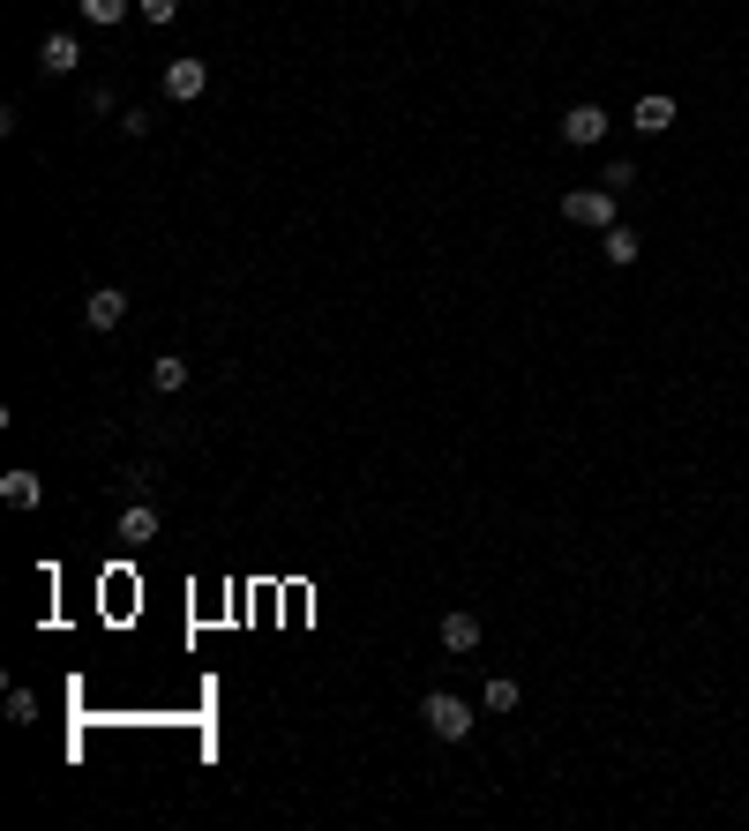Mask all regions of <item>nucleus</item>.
<instances>
[{
  "label": "nucleus",
  "instance_id": "nucleus-16",
  "mask_svg": "<svg viewBox=\"0 0 749 831\" xmlns=\"http://www.w3.org/2000/svg\"><path fill=\"white\" fill-rule=\"evenodd\" d=\"M135 8H143L150 23H172V15H180V0H135Z\"/></svg>",
  "mask_w": 749,
  "mask_h": 831
},
{
  "label": "nucleus",
  "instance_id": "nucleus-11",
  "mask_svg": "<svg viewBox=\"0 0 749 831\" xmlns=\"http://www.w3.org/2000/svg\"><path fill=\"white\" fill-rule=\"evenodd\" d=\"M600 248H607V262H637V233H629V225H607V240H600Z\"/></svg>",
  "mask_w": 749,
  "mask_h": 831
},
{
  "label": "nucleus",
  "instance_id": "nucleus-5",
  "mask_svg": "<svg viewBox=\"0 0 749 831\" xmlns=\"http://www.w3.org/2000/svg\"><path fill=\"white\" fill-rule=\"evenodd\" d=\"M600 135H607V113L600 105H570L562 113V143H600Z\"/></svg>",
  "mask_w": 749,
  "mask_h": 831
},
{
  "label": "nucleus",
  "instance_id": "nucleus-6",
  "mask_svg": "<svg viewBox=\"0 0 749 831\" xmlns=\"http://www.w3.org/2000/svg\"><path fill=\"white\" fill-rule=\"evenodd\" d=\"M38 60H45V76H68V68L83 60V45L68 38V31H53V38H45V53H38Z\"/></svg>",
  "mask_w": 749,
  "mask_h": 831
},
{
  "label": "nucleus",
  "instance_id": "nucleus-10",
  "mask_svg": "<svg viewBox=\"0 0 749 831\" xmlns=\"http://www.w3.org/2000/svg\"><path fill=\"white\" fill-rule=\"evenodd\" d=\"M0 495L15 502V509H31V502H38L45 487H38V472H8V480H0Z\"/></svg>",
  "mask_w": 749,
  "mask_h": 831
},
{
  "label": "nucleus",
  "instance_id": "nucleus-3",
  "mask_svg": "<svg viewBox=\"0 0 749 831\" xmlns=\"http://www.w3.org/2000/svg\"><path fill=\"white\" fill-rule=\"evenodd\" d=\"M121 315H127V292H113V285H98L83 300V323H90V330H121Z\"/></svg>",
  "mask_w": 749,
  "mask_h": 831
},
{
  "label": "nucleus",
  "instance_id": "nucleus-9",
  "mask_svg": "<svg viewBox=\"0 0 749 831\" xmlns=\"http://www.w3.org/2000/svg\"><path fill=\"white\" fill-rule=\"evenodd\" d=\"M121 540H158V509H121Z\"/></svg>",
  "mask_w": 749,
  "mask_h": 831
},
{
  "label": "nucleus",
  "instance_id": "nucleus-8",
  "mask_svg": "<svg viewBox=\"0 0 749 831\" xmlns=\"http://www.w3.org/2000/svg\"><path fill=\"white\" fill-rule=\"evenodd\" d=\"M443 644H450V652H472V644H480V615H443Z\"/></svg>",
  "mask_w": 749,
  "mask_h": 831
},
{
  "label": "nucleus",
  "instance_id": "nucleus-15",
  "mask_svg": "<svg viewBox=\"0 0 749 831\" xmlns=\"http://www.w3.org/2000/svg\"><path fill=\"white\" fill-rule=\"evenodd\" d=\"M8 719L31 727V719H38V697H31V689H8Z\"/></svg>",
  "mask_w": 749,
  "mask_h": 831
},
{
  "label": "nucleus",
  "instance_id": "nucleus-14",
  "mask_svg": "<svg viewBox=\"0 0 749 831\" xmlns=\"http://www.w3.org/2000/svg\"><path fill=\"white\" fill-rule=\"evenodd\" d=\"M480 705H488V711H517V682H510V674H495V682H488V697H480Z\"/></svg>",
  "mask_w": 749,
  "mask_h": 831
},
{
  "label": "nucleus",
  "instance_id": "nucleus-7",
  "mask_svg": "<svg viewBox=\"0 0 749 831\" xmlns=\"http://www.w3.org/2000/svg\"><path fill=\"white\" fill-rule=\"evenodd\" d=\"M629 121L645 127V135H667V127H674V98H637V113H629Z\"/></svg>",
  "mask_w": 749,
  "mask_h": 831
},
{
  "label": "nucleus",
  "instance_id": "nucleus-1",
  "mask_svg": "<svg viewBox=\"0 0 749 831\" xmlns=\"http://www.w3.org/2000/svg\"><path fill=\"white\" fill-rule=\"evenodd\" d=\"M562 217L584 225V233H607V225H615V188H570V195H562Z\"/></svg>",
  "mask_w": 749,
  "mask_h": 831
},
{
  "label": "nucleus",
  "instance_id": "nucleus-2",
  "mask_svg": "<svg viewBox=\"0 0 749 831\" xmlns=\"http://www.w3.org/2000/svg\"><path fill=\"white\" fill-rule=\"evenodd\" d=\"M420 719H427L435 742H465V734H472V711H465V697H450V689H435V697L420 705Z\"/></svg>",
  "mask_w": 749,
  "mask_h": 831
},
{
  "label": "nucleus",
  "instance_id": "nucleus-12",
  "mask_svg": "<svg viewBox=\"0 0 749 831\" xmlns=\"http://www.w3.org/2000/svg\"><path fill=\"white\" fill-rule=\"evenodd\" d=\"M180 382H188V360H172V352H166V360H150V390H166V397H172Z\"/></svg>",
  "mask_w": 749,
  "mask_h": 831
},
{
  "label": "nucleus",
  "instance_id": "nucleus-4",
  "mask_svg": "<svg viewBox=\"0 0 749 831\" xmlns=\"http://www.w3.org/2000/svg\"><path fill=\"white\" fill-rule=\"evenodd\" d=\"M203 83H210L203 60H172V68H166V98H180V105H188V98H203Z\"/></svg>",
  "mask_w": 749,
  "mask_h": 831
},
{
  "label": "nucleus",
  "instance_id": "nucleus-13",
  "mask_svg": "<svg viewBox=\"0 0 749 831\" xmlns=\"http://www.w3.org/2000/svg\"><path fill=\"white\" fill-rule=\"evenodd\" d=\"M76 8H83V23H98V31H105V23H121V15H127V0H76Z\"/></svg>",
  "mask_w": 749,
  "mask_h": 831
}]
</instances>
